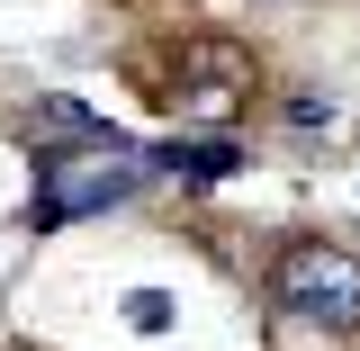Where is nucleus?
Returning a JSON list of instances; mask_svg holds the SVG:
<instances>
[{
	"label": "nucleus",
	"mask_w": 360,
	"mask_h": 351,
	"mask_svg": "<svg viewBox=\"0 0 360 351\" xmlns=\"http://www.w3.org/2000/svg\"><path fill=\"white\" fill-rule=\"evenodd\" d=\"M172 99L189 108V117H225V108H243L252 99V45H234V37H180V54H172Z\"/></svg>",
	"instance_id": "nucleus-3"
},
{
	"label": "nucleus",
	"mask_w": 360,
	"mask_h": 351,
	"mask_svg": "<svg viewBox=\"0 0 360 351\" xmlns=\"http://www.w3.org/2000/svg\"><path fill=\"white\" fill-rule=\"evenodd\" d=\"M127 324H135V333H162V324H172V298H153V288L127 298Z\"/></svg>",
	"instance_id": "nucleus-5"
},
{
	"label": "nucleus",
	"mask_w": 360,
	"mask_h": 351,
	"mask_svg": "<svg viewBox=\"0 0 360 351\" xmlns=\"http://www.w3.org/2000/svg\"><path fill=\"white\" fill-rule=\"evenodd\" d=\"M153 180V153L108 135V144H45L37 153V225H82L127 208L135 189Z\"/></svg>",
	"instance_id": "nucleus-1"
},
{
	"label": "nucleus",
	"mask_w": 360,
	"mask_h": 351,
	"mask_svg": "<svg viewBox=\"0 0 360 351\" xmlns=\"http://www.w3.org/2000/svg\"><path fill=\"white\" fill-rule=\"evenodd\" d=\"M243 162V144H225V135H198V144H162L153 153V172H189V180H225Z\"/></svg>",
	"instance_id": "nucleus-4"
},
{
	"label": "nucleus",
	"mask_w": 360,
	"mask_h": 351,
	"mask_svg": "<svg viewBox=\"0 0 360 351\" xmlns=\"http://www.w3.org/2000/svg\"><path fill=\"white\" fill-rule=\"evenodd\" d=\"M270 298L315 333H360V253L342 243H288L270 262Z\"/></svg>",
	"instance_id": "nucleus-2"
}]
</instances>
